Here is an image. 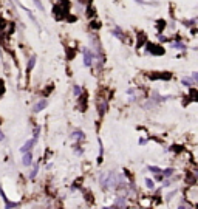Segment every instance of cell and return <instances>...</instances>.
Wrapping results in <instances>:
<instances>
[{
    "label": "cell",
    "mask_w": 198,
    "mask_h": 209,
    "mask_svg": "<svg viewBox=\"0 0 198 209\" xmlns=\"http://www.w3.org/2000/svg\"><path fill=\"white\" fill-rule=\"evenodd\" d=\"M91 62H93V54H91V51H90V50H84V64H85L87 67H90Z\"/></svg>",
    "instance_id": "1"
},
{
    "label": "cell",
    "mask_w": 198,
    "mask_h": 209,
    "mask_svg": "<svg viewBox=\"0 0 198 209\" xmlns=\"http://www.w3.org/2000/svg\"><path fill=\"white\" fill-rule=\"evenodd\" d=\"M45 107H47V101H45V99H42V101H39V102L36 104V106H34V112L37 113V112L43 110Z\"/></svg>",
    "instance_id": "2"
},
{
    "label": "cell",
    "mask_w": 198,
    "mask_h": 209,
    "mask_svg": "<svg viewBox=\"0 0 198 209\" xmlns=\"http://www.w3.org/2000/svg\"><path fill=\"white\" fill-rule=\"evenodd\" d=\"M34 143H36V140H30V141H27V144L22 147V152H23V153H25V152L28 153V152L31 150V147L34 146Z\"/></svg>",
    "instance_id": "3"
},
{
    "label": "cell",
    "mask_w": 198,
    "mask_h": 209,
    "mask_svg": "<svg viewBox=\"0 0 198 209\" xmlns=\"http://www.w3.org/2000/svg\"><path fill=\"white\" fill-rule=\"evenodd\" d=\"M31 163H33V157H31V153L28 152V153L23 155V164H25V166H30Z\"/></svg>",
    "instance_id": "4"
},
{
    "label": "cell",
    "mask_w": 198,
    "mask_h": 209,
    "mask_svg": "<svg viewBox=\"0 0 198 209\" xmlns=\"http://www.w3.org/2000/svg\"><path fill=\"white\" fill-rule=\"evenodd\" d=\"M73 138L74 140H84V133L80 130H76V132H73Z\"/></svg>",
    "instance_id": "5"
},
{
    "label": "cell",
    "mask_w": 198,
    "mask_h": 209,
    "mask_svg": "<svg viewBox=\"0 0 198 209\" xmlns=\"http://www.w3.org/2000/svg\"><path fill=\"white\" fill-rule=\"evenodd\" d=\"M34 62H36V56H33V57L30 59V62H28V70H31V68L34 67Z\"/></svg>",
    "instance_id": "6"
},
{
    "label": "cell",
    "mask_w": 198,
    "mask_h": 209,
    "mask_svg": "<svg viewBox=\"0 0 198 209\" xmlns=\"http://www.w3.org/2000/svg\"><path fill=\"white\" fill-rule=\"evenodd\" d=\"M113 34H116V37H118V39H124V37H122V33H121L118 28H116V30H113Z\"/></svg>",
    "instance_id": "7"
},
{
    "label": "cell",
    "mask_w": 198,
    "mask_h": 209,
    "mask_svg": "<svg viewBox=\"0 0 198 209\" xmlns=\"http://www.w3.org/2000/svg\"><path fill=\"white\" fill-rule=\"evenodd\" d=\"M34 3L37 5V8H39L40 11H43V5H42V2H40V0H34Z\"/></svg>",
    "instance_id": "8"
},
{
    "label": "cell",
    "mask_w": 198,
    "mask_h": 209,
    "mask_svg": "<svg viewBox=\"0 0 198 209\" xmlns=\"http://www.w3.org/2000/svg\"><path fill=\"white\" fill-rule=\"evenodd\" d=\"M73 91H74V94H76V96H79V94H80V88H79L77 85H74V88H73Z\"/></svg>",
    "instance_id": "9"
},
{
    "label": "cell",
    "mask_w": 198,
    "mask_h": 209,
    "mask_svg": "<svg viewBox=\"0 0 198 209\" xmlns=\"http://www.w3.org/2000/svg\"><path fill=\"white\" fill-rule=\"evenodd\" d=\"M149 169H150V170H153L155 173H159V172H161V170H159L158 167H155V166H149Z\"/></svg>",
    "instance_id": "10"
},
{
    "label": "cell",
    "mask_w": 198,
    "mask_h": 209,
    "mask_svg": "<svg viewBox=\"0 0 198 209\" xmlns=\"http://www.w3.org/2000/svg\"><path fill=\"white\" fill-rule=\"evenodd\" d=\"M146 184H147V187H149V189H152V187H153V181H152V180H146Z\"/></svg>",
    "instance_id": "11"
},
{
    "label": "cell",
    "mask_w": 198,
    "mask_h": 209,
    "mask_svg": "<svg viewBox=\"0 0 198 209\" xmlns=\"http://www.w3.org/2000/svg\"><path fill=\"white\" fill-rule=\"evenodd\" d=\"M164 173H166V175H172V169H167V170H164Z\"/></svg>",
    "instance_id": "12"
},
{
    "label": "cell",
    "mask_w": 198,
    "mask_h": 209,
    "mask_svg": "<svg viewBox=\"0 0 198 209\" xmlns=\"http://www.w3.org/2000/svg\"><path fill=\"white\" fill-rule=\"evenodd\" d=\"M2 140H3V133H2V132H0V141H2Z\"/></svg>",
    "instance_id": "13"
},
{
    "label": "cell",
    "mask_w": 198,
    "mask_h": 209,
    "mask_svg": "<svg viewBox=\"0 0 198 209\" xmlns=\"http://www.w3.org/2000/svg\"><path fill=\"white\" fill-rule=\"evenodd\" d=\"M179 209H189V207H184V206H181V207H179Z\"/></svg>",
    "instance_id": "14"
}]
</instances>
